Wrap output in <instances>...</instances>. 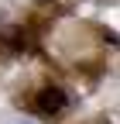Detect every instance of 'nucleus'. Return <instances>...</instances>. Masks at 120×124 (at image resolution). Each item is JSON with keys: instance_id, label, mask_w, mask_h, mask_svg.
I'll use <instances>...</instances> for the list:
<instances>
[{"instance_id": "f257e3e1", "label": "nucleus", "mask_w": 120, "mask_h": 124, "mask_svg": "<svg viewBox=\"0 0 120 124\" xmlns=\"http://www.w3.org/2000/svg\"><path fill=\"white\" fill-rule=\"evenodd\" d=\"M65 103H69V97H65L62 86H41L34 93V100H31L34 114H41V117H58L65 110Z\"/></svg>"}]
</instances>
